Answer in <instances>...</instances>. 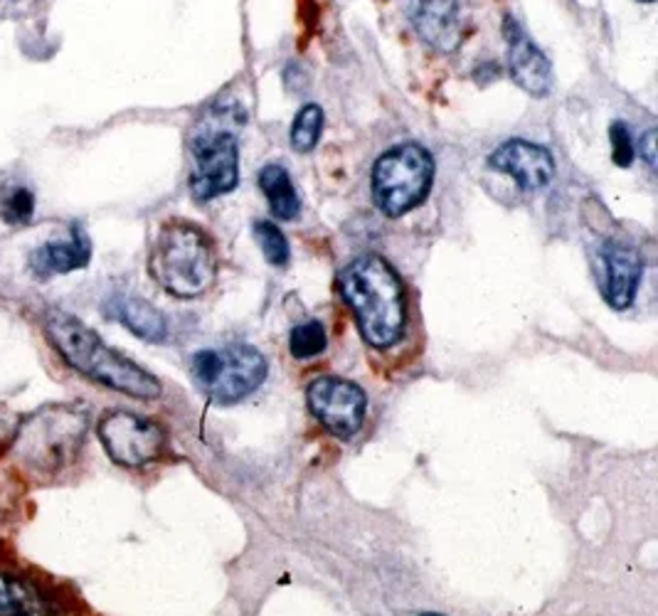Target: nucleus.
Masks as SVG:
<instances>
[{
  "label": "nucleus",
  "instance_id": "5701e85b",
  "mask_svg": "<svg viewBox=\"0 0 658 616\" xmlns=\"http://www.w3.org/2000/svg\"><path fill=\"white\" fill-rule=\"evenodd\" d=\"M638 156L644 158V161L656 168V131H646L644 138H638Z\"/></svg>",
  "mask_w": 658,
  "mask_h": 616
},
{
  "label": "nucleus",
  "instance_id": "f3484780",
  "mask_svg": "<svg viewBox=\"0 0 658 616\" xmlns=\"http://www.w3.org/2000/svg\"><path fill=\"white\" fill-rule=\"evenodd\" d=\"M52 609L37 596L35 590L25 587L13 577L0 575V616H50Z\"/></svg>",
  "mask_w": 658,
  "mask_h": 616
},
{
  "label": "nucleus",
  "instance_id": "2eb2a0df",
  "mask_svg": "<svg viewBox=\"0 0 658 616\" xmlns=\"http://www.w3.org/2000/svg\"><path fill=\"white\" fill-rule=\"evenodd\" d=\"M116 316L128 331L148 343H163L169 338V321L153 304L138 296H124L116 304Z\"/></svg>",
  "mask_w": 658,
  "mask_h": 616
},
{
  "label": "nucleus",
  "instance_id": "6ab92c4d",
  "mask_svg": "<svg viewBox=\"0 0 658 616\" xmlns=\"http://www.w3.org/2000/svg\"><path fill=\"white\" fill-rule=\"evenodd\" d=\"M323 131V111L316 104H306L294 119L291 126V146L294 151L309 153L319 146Z\"/></svg>",
  "mask_w": 658,
  "mask_h": 616
},
{
  "label": "nucleus",
  "instance_id": "4be33fe9",
  "mask_svg": "<svg viewBox=\"0 0 658 616\" xmlns=\"http://www.w3.org/2000/svg\"><path fill=\"white\" fill-rule=\"evenodd\" d=\"M609 141H611V158H614V163L619 168H629V165L634 163L636 146H634L632 134H629L626 124H622V121L611 124V128H609Z\"/></svg>",
  "mask_w": 658,
  "mask_h": 616
},
{
  "label": "nucleus",
  "instance_id": "a211bd4d",
  "mask_svg": "<svg viewBox=\"0 0 658 616\" xmlns=\"http://www.w3.org/2000/svg\"><path fill=\"white\" fill-rule=\"evenodd\" d=\"M328 348V335L321 321L296 325L289 335V350L296 360H311Z\"/></svg>",
  "mask_w": 658,
  "mask_h": 616
},
{
  "label": "nucleus",
  "instance_id": "9b49d317",
  "mask_svg": "<svg viewBox=\"0 0 658 616\" xmlns=\"http://www.w3.org/2000/svg\"><path fill=\"white\" fill-rule=\"evenodd\" d=\"M601 267H605V272H601L605 301L611 308H617V311H624V308L634 304L638 284H642V251L626 245V242H607L601 247Z\"/></svg>",
  "mask_w": 658,
  "mask_h": 616
},
{
  "label": "nucleus",
  "instance_id": "20e7f679",
  "mask_svg": "<svg viewBox=\"0 0 658 616\" xmlns=\"http://www.w3.org/2000/svg\"><path fill=\"white\" fill-rule=\"evenodd\" d=\"M434 183V158L420 144H400L377 158L373 198L387 218H402L427 200Z\"/></svg>",
  "mask_w": 658,
  "mask_h": 616
},
{
  "label": "nucleus",
  "instance_id": "7ed1b4c3",
  "mask_svg": "<svg viewBox=\"0 0 658 616\" xmlns=\"http://www.w3.org/2000/svg\"><path fill=\"white\" fill-rule=\"evenodd\" d=\"M148 272L165 294L193 301L210 294L218 282V249L206 230L173 220L156 237Z\"/></svg>",
  "mask_w": 658,
  "mask_h": 616
},
{
  "label": "nucleus",
  "instance_id": "4468645a",
  "mask_svg": "<svg viewBox=\"0 0 658 616\" xmlns=\"http://www.w3.org/2000/svg\"><path fill=\"white\" fill-rule=\"evenodd\" d=\"M89 257H91L89 237L79 227H74V235L70 242H48V245L35 249L30 257V267L37 276L67 274L74 272V269L87 267Z\"/></svg>",
  "mask_w": 658,
  "mask_h": 616
},
{
  "label": "nucleus",
  "instance_id": "39448f33",
  "mask_svg": "<svg viewBox=\"0 0 658 616\" xmlns=\"http://www.w3.org/2000/svg\"><path fill=\"white\" fill-rule=\"evenodd\" d=\"M266 370L262 353L245 343L198 350L193 356V378L220 405H235L252 395L266 380Z\"/></svg>",
  "mask_w": 658,
  "mask_h": 616
},
{
  "label": "nucleus",
  "instance_id": "f8f14e48",
  "mask_svg": "<svg viewBox=\"0 0 658 616\" xmlns=\"http://www.w3.org/2000/svg\"><path fill=\"white\" fill-rule=\"evenodd\" d=\"M506 37H508V67H511L513 82L527 91L531 97H548L553 89V67L545 52L523 33L513 17H506Z\"/></svg>",
  "mask_w": 658,
  "mask_h": 616
},
{
  "label": "nucleus",
  "instance_id": "393cba45",
  "mask_svg": "<svg viewBox=\"0 0 658 616\" xmlns=\"http://www.w3.org/2000/svg\"><path fill=\"white\" fill-rule=\"evenodd\" d=\"M642 3H654V0H642Z\"/></svg>",
  "mask_w": 658,
  "mask_h": 616
},
{
  "label": "nucleus",
  "instance_id": "b1692460",
  "mask_svg": "<svg viewBox=\"0 0 658 616\" xmlns=\"http://www.w3.org/2000/svg\"><path fill=\"white\" fill-rule=\"evenodd\" d=\"M422 616H442V614H434V612H427V614H422Z\"/></svg>",
  "mask_w": 658,
  "mask_h": 616
},
{
  "label": "nucleus",
  "instance_id": "1a4fd4ad",
  "mask_svg": "<svg viewBox=\"0 0 658 616\" xmlns=\"http://www.w3.org/2000/svg\"><path fill=\"white\" fill-rule=\"evenodd\" d=\"M87 419L85 415H74L60 409L58 415L35 417L25 432V454L37 466L60 469V466L79 452L85 439Z\"/></svg>",
  "mask_w": 658,
  "mask_h": 616
},
{
  "label": "nucleus",
  "instance_id": "dca6fc26",
  "mask_svg": "<svg viewBox=\"0 0 658 616\" xmlns=\"http://www.w3.org/2000/svg\"><path fill=\"white\" fill-rule=\"evenodd\" d=\"M259 188H262L264 198L269 202V210L276 220H296L301 212V200L299 193H296L294 183L289 178V173L284 171L282 165H264L262 171H259Z\"/></svg>",
  "mask_w": 658,
  "mask_h": 616
},
{
  "label": "nucleus",
  "instance_id": "f257e3e1",
  "mask_svg": "<svg viewBox=\"0 0 658 616\" xmlns=\"http://www.w3.org/2000/svg\"><path fill=\"white\" fill-rule=\"evenodd\" d=\"M338 292L370 350L383 356L407 341L417 316H412V301L402 276L390 261L380 255L353 259L338 276Z\"/></svg>",
  "mask_w": 658,
  "mask_h": 616
},
{
  "label": "nucleus",
  "instance_id": "412c9836",
  "mask_svg": "<svg viewBox=\"0 0 658 616\" xmlns=\"http://www.w3.org/2000/svg\"><path fill=\"white\" fill-rule=\"evenodd\" d=\"M33 212H35V198L27 188L11 190V195L3 200V208H0L3 220L13 222V225H17V222H27L33 218Z\"/></svg>",
  "mask_w": 658,
  "mask_h": 616
},
{
  "label": "nucleus",
  "instance_id": "ddd939ff",
  "mask_svg": "<svg viewBox=\"0 0 658 616\" xmlns=\"http://www.w3.org/2000/svg\"><path fill=\"white\" fill-rule=\"evenodd\" d=\"M410 21L417 35L437 52H454L461 45L457 0H410Z\"/></svg>",
  "mask_w": 658,
  "mask_h": 616
},
{
  "label": "nucleus",
  "instance_id": "9d476101",
  "mask_svg": "<svg viewBox=\"0 0 658 616\" xmlns=\"http://www.w3.org/2000/svg\"><path fill=\"white\" fill-rule=\"evenodd\" d=\"M488 165L511 175L523 190L548 188L555 175V161L548 148L525 141V138H511V141L500 144L491 153Z\"/></svg>",
  "mask_w": 658,
  "mask_h": 616
},
{
  "label": "nucleus",
  "instance_id": "423d86ee",
  "mask_svg": "<svg viewBox=\"0 0 658 616\" xmlns=\"http://www.w3.org/2000/svg\"><path fill=\"white\" fill-rule=\"evenodd\" d=\"M193 171L190 193L198 202L237 188L239 183V144L225 128H206L190 141Z\"/></svg>",
  "mask_w": 658,
  "mask_h": 616
},
{
  "label": "nucleus",
  "instance_id": "0eeeda50",
  "mask_svg": "<svg viewBox=\"0 0 658 616\" xmlns=\"http://www.w3.org/2000/svg\"><path fill=\"white\" fill-rule=\"evenodd\" d=\"M99 439L104 444L111 461L126 469H141V466L161 459L165 452V432L141 415L114 409L99 419Z\"/></svg>",
  "mask_w": 658,
  "mask_h": 616
},
{
  "label": "nucleus",
  "instance_id": "6e6552de",
  "mask_svg": "<svg viewBox=\"0 0 658 616\" xmlns=\"http://www.w3.org/2000/svg\"><path fill=\"white\" fill-rule=\"evenodd\" d=\"M306 403H309L311 415L338 439H353L365 422V390L346 378H316L306 390Z\"/></svg>",
  "mask_w": 658,
  "mask_h": 616
},
{
  "label": "nucleus",
  "instance_id": "f03ea898",
  "mask_svg": "<svg viewBox=\"0 0 658 616\" xmlns=\"http://www.w3.org/2000/svg\"><path fill=\"white\" fill-rule=\"evenodd\" d=\"M45 333L62 360L89 380L101 382L116 392L136 399L161 397V382L151 372L136 366L122 353L109 348L85 323L64 311H50L45 319Z\"/></svg>",
  "mask_w": 658,
  "mask_h": 616
},
{
  "label": "nucleus",
  "instance_id": "aec40b11",
  "mask_svg": "<svg viewBox=\"0 0 658 616\" xmlns=\"http://www.w3.org/2000/svg\"><path fill=\"white\" fill-rule=\"evenodd\" d=\"M254 239H257L259 249L264 251L269 264H274V267L289 264V257H291L289 242H286L280 225H274L272 220L254 222Z\"/></svg>",
  "mask_w": 658,
  "mask_h": 616
}]
</instances>
